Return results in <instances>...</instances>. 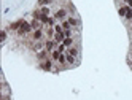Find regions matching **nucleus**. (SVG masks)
<instances>
[{"label": "nucleus", "instance_id": "f257e3e1", "mask_svg": "<svg viewBox=\"0 0 132 100\" xmlns=\"http://www.w3.org/2000/svg\"><path fill=\"white\" fill-rule=\"evenodd\" d=\"M34 29H32V25H30V22L29 21H24L22 22V25L19 27V30H18L16 33L19 35V37H24V35H27V33H30Z\"/></svg>", "mask_w": 132, "mask_h": 100}, {"label": "nucleus", "instance_id": "f03ea898", "mask_svg": "<svg viewBox=\"0 0 132 100\" xmlns=\"http://www.w3.org/2000/svg\"><path fill=\"white\" fill-rule=\"evenodd\" d=\"M54 17H56V21H65L69 17V11L65 8H59L57 11H54Z\"/></svg>", "mask_w": 132, "mask_h": 100}, {"label": "nucleus", "instance_id": "7ed1b4c3", "mask_svg": "<svg viewBox=\"0 0 132 100\" xmlns=\"http://www.w3.org/2000/svg\"><path fill=\"white\" fill-rule=\"evenodd\" d=\"M53 59H46V60H42L38 63V67L43 70V71H53Z\"/></svg>", "mask_w": 132, "mask_h": 100}, {"label": "nucleus", "instance_id": "20e7f679", "mask_svg": "<svg viewBox=\"0 0 132 100\" xmlns=\"http://www.w3.org/2000/svg\"><path fill=\"white\" fill-rule=\"evenodd\" d=\"M57 44H59V43H56L53 38H48V40H45V49L51 52V51H54V49H57Z\"/></svg>", "mask_w": 132, "mask_h": 100}, {"label": "nucleus", "instance_id": "39448f33", "mask_svg": "<svg viewBox=\"0 0 132 100\" xmlns=\"http://www.w3.org/2000/svg\"><path fill=\"white\" fill-rule=\"evenodd\" d=\"M26 19H18V21H14V22H11L10 25L6 27V30H11V32H18L19 30V27L22 25V22H24Z\"/></svg>", "mask_w": 132, "mask_h": 100}, {"label": "nucleus", "instance_id": "423d86ee", "mask_svg": "<svg viewBox=\"0 0 132 100\" xmlns=\"http://www.w3.org/2000/svg\"><path fill=\"white\" fill-rule=\"evenodd\" d=\"M43 38H45L43 29H38V30H34V32H32V40H34V41H42Z\"/></svg>", "mask_w": 132, "mask_h": 100}, {"label": "nucleus", "instance_id": "0eeeda50", "mask_svg": "<svg viewBox=\"0 0 132 100\" xmlns=\"http://www.w3.org/2000/svg\"><path fill=\"white\" fill-rule=\"evenodd\" d=\"M35 56H37V59H38L40 62H42V60H46V59H48V56H50V51L42 49V51H38V52H37Z\"/></svg>", "mask_w": 132, "mask_h": 100}, {"label": "nucleus", "instance_id": "6e6552de", "mask_svg": "<svg viewBox=\"0 0 132 100\" xmlns=\"http://www.w3.org/2000/svg\"><path fill=\"white\" fill-rule=\"evenodd\" d=\"M30 25H32V29L34 30H38V29H43V24L38 21V19H34L32 17V21H30Z\"/></svg>", "mask_w": 132, "mask_h": 100}, {"label": "nucleus", "instance_id": "1a4fd4ad", "mask_svg": "<svg viewBox=\"0 0 132 100\" xmlns=\"http://www.w3.org/2000/svg\"><path fill=\"white\" fill-rule=\"evenodd\" d=\"M67 52H69V54H72L73 57H78V56H80V49H78L77 46H72V48H67Z\"/></svg>", "mask_w": 132, "mask_h": 100}, {"label": "nucleus", "instance_id": "9d476101", "mask_svg": "<svg viewBox=\"0 0 132 100\" xmlns=\"http://www.w3.org/2000/svg\"><path fill=\"white\" fill-rule=\"evenodd\" d=\"M38 6H51L54 5V0H37Z\"/></svg>", "mask_w": 132, "mask_h": 100}, {"label": "nucleus", "instance_id": "9b49d317", "mask_svg": "<svg viewBox=\"0 0 132 100\" xmlns=\"http://www.w3.org/2000/svg\"><path fill=\"white\" fill-rule=\"evenodd\" d=\"M65 59H67V62L70 63V65H77V57H73L72 54H69V52H65Z\"/></svg>", "mask_w": 132, "mask_h": 100}, {"label": "nucleus", "instance_id": "f8f14e48", "mask_svg": "<svg viewBox=\"0 0 132 100\" xmlns=\"http://www.w3.org/2000/svg\"><path fill=\"white\" fill-rule=\"evenodd\" d=\"M45 33H46V37H48V38H54V35H56V30H54V27H46Z\"/></svg>", "mask_w": 132, "mask_h": 100}, {"label": "nucleus", "instance_id": "ddd939ff", "mask_svg": "<svg viewBox=\"0 0 132 100\" xmlns=\"http://www.w3.org/2000/svg\"><path fill=\"white\" fill-rule=\"evenodd\" d=\"M67 21L72 24V27H78V25H80V19H77V17H73V16H69Z\"/></svg>", "mask_w": 132, "mask_h": 100}, {"label": "nucleus", "instance_id": "4468645a", "mask_svg": "<svg viewBox=\"0 0 132 100\" xmlns=\"http://www.w3.org/2000/svg\"><path fill=\"white\" fill-rule=\"evenodd\" d=\"M62 43H64L67 48H72V46H73V43H75V38H72V37H67V38H65Z\"/></svg>", "mask_w": 132, "mask_h": 100}, {"label": "nucleus", "instance_id": "2eb2a0df", "mask_svg": "<svg viewBox=\"0 0 132 100\" xmlns=\"http://www.w3.org/2000/svg\"><path fill=\"white\" fill-rule=\"evenodd\" d=\"M126 11H127V5H122V6L118 8V14L121 17H126Z\"/></svg>", "mask_w": 132, "mask_h": 100}, {"label": "nucleus", "instance_id": "dca6fc26", "mask_svg": "<svg viewBox=\"0 0 132 100\" xmlns=\"http://www.w3.org/2000/svg\"><path fill=\"white\" fill-rule=\"evenodd\" d=\"M50 56H51V59L56 62V60H59V57H61V52H59L57 49H54V51H51V52H50Z\"/></svg>", "mask_w": 132, "mask_h": 100}, {"label": "nucleus", "instance_id": "f3484780", "mask_svg": "<svg viewBox=\"0 0 132 100\" xmlns=\"http://www.w3.org/2000/svg\"><path fill=\"white\" fill-rule=\"evenodd\" d=\"M40 11H42V14H45V16H50V14H51V8H50V6H40Z\"/></svg>", "mask_w": 132, "mask_h": 100}, {"label": "nucleus", "instance_id": "a211bd4d", "mask_svg": "<svg viewBox=\"0 0 132 100\" xmlns=\"http://www.w3.org/2000/svg\"><path fill=\"white\" fill-rule=\"evenodd\" d=\"M61 24H62V29H64V30H72V24H70L67 19H65V21H62Z\"/></svg>", "mask_w": 132, "mask_h": 100}, {"label": "nucleus", "instance_id": "6ab92c4d", "mask_svg": "<svg viewBox=\"0 0 132 100\" xmlns=\"http://www.w3.org/2000/svg\"><path fill=\"white\" fill-rule=\"evenodd\" d=\"M57 51H59L61 54H65V52H67V46H65L64 43H59V44H57Z\"/></svg>", "mask_w": 132, "mask_h": 100}, {"label": "nucleus", "instance_id": "aec40b11", "mask_svg": "<svg viewBox=\"0 0 132 100\" xmlns=\"http://www.w3.org/2000/svg\"><path fill=\"white\" fill-rule=\"evenodd\" d=\"M54 30H56V33H61V32H64V29H62V24H56V25H54Z\"/></svg>", "mask_w": 132, "mask_h": 100}, {"label": "nucleus", "instance_id": "412c9836", "mask_svg": "<svg viewBox=\"0 0 132 100\" xmlns=\"http://www.w3.org/2000/svg\"><path fill=\"white\" fill-rule=\"evenodd\" d=\"M61 65H64V63H67V59H65V54H61V57H59V60H57Z\"/></svg>", "mask_w": 132, "mask_h": 100}, {"label": "nucleus", "instance_id": "4be33fe9", "mask_svg": "<svg viewBox=\"0 0 132 100\" xmlns=\"http://www.w3.org/2000/svg\"><path fill=\"white\" fill-rule=\"evenodd\" d=\"M6 32H8L6 29H3V30H2V41H3V43H5V40H6Z\"/></svg>", "mask_w": 132, "mask_h": 100}, {"label": "nucleus", "instance_id": "5701e85b", "mask_svg": "<svg viewBox=\"0 0 132 100\" xmlns=\"http://www.w3.org/2000/svg\"><path fill=\"white\" fill-rule=\"evenodd\" d=\"M130 49H132V41H130Z\"/></svg>", "mask_w": 132, "mask_h": 100}, {"label": "nucleus", "instance_id": "b1692460", "mask_svg": "<svg viewBox=\"0 0 132 100\" xmlns=\"http://www.w3.org/2000/svg\"><path fill=\"white\" fill-rule=\"evenodd\" d=\"M130 32H132V25H130Z\"/></svg>", "mask_w": 132, "mask_h": 100}]
</instances>
